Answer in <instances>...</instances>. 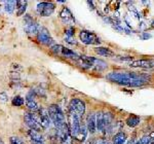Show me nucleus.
<instances>
[{
    "instance_id": "nucleus-27",
    "label": "nucleus",
    "mask_w": 154,
    "mask_h": 144,
    "mask_svg": "<svg viewBox=\"0 0 154 144\" xmlns=\"http://www.w3.org/2000/svg\"><path fill=\"white\" fill-rule=\"evenodd\" d=\"M66 37H74V33H75V29L74 27L70 26L69 28L66 29Z\"/></svg>"
},
{
    "instance_id": "nucleus-19",
    "label": "nucleus",
    "mask_w": 154,
    "mask_h": 144,
    "mask_svg": "<svg viewBox=\"0 0 154 144\" xmlns=\"http://www.w3.org/2000/svg\"><path fill=\"white\" fill-rule=\"evenodd\" d=\"M126 141H128L126 135L122 132L117 133L113 138V144H125Z\"/></svg>"
},
{
    "instance_id": "nucleus-23",
    "label": "nucleus",
    "mask_w": 154,
    "mask_h": 144,
    "mask_svg": "<svg viewBox=\"0 0 154 144\" xmlns=\"http://www.w3.org/2000/svg\"><path fill=\"white\" fill-rule=\"evenodd\" d=\"M96 125L99 131H104V123H103V112H99L96 114Z\"/></svg>"
},
{
    "instance_id": "nucleus-17",
    "label": "nucleus",
    "mask_w": 154,
    "mask_h": 144,
    "mask_svg": "<svg viewBox=\"0 0 154 144\" xmlns=\"http://www.w3.org/2000/svg\"><path fill=\"white\" fill-rule=\"evenodd\" d=\"M95 52L99 56H103V57H113L114 56V52L112 49H108V48H103V46H98L95 49Z\"/></svg>"
},
{
    "instance_id": "nucleus-16",
    "label": "nucleus",
    "mask_w": 154,
    "mask_h": 144,
    "mask_svg": "<svg viewBox=\"0 0 154 144\" xmlns=\"http://www.w3.org/2000/svg\"><path fill=\"white\" fill-rule=\"evenodd\" d=\"M26 104H27V107H28L30 110H38V104H37L35 98H34V94L33 92L29 93L27 95V98H26Z\"/></svg>"
},
{
    "instance_id": "nucleus-29",
    "label": "nucleus",
    "mask_w": 154,
    "mask_h": 144,
    "mask_svg": "<svg viewBox=\"0 0 154 144\" xmlns=\"http://www.w3.org/2000/svg\"><path fill=\"white\" fill-rule=\"evenodd\" d=\"M7 100H8V96H7L6 93H1V94H0V102L5 103Z\"/></svg>"
},
{
    "instance_id": "nucleus-3",
    "label": "nucleus",
    "mask_w": 154,
    "mask_h": 144,
    "mask_svg": "<svg viewBox=\"0 0 154 144\" xmlns=\"http://www.w3.org/2000/svg\"><path fill=\"white\" fill-rule=\"evenodd\" d=\"M24 29L25 32L27 34H30V35H33V34L38 33L39 31V26L38 24L36 23V21L32 18L29 14H25L24 18Z\"/></svg>"
},
{
    "instance_id": "nucleus-30",
    "label": "nucleus",
    "mask_w": 154,
    "mask_h": 144,
    "mask_svg": "<svg viewBox=\"0 0 154 144\" xmlns=\"http://www.w3.org/2000/svg\"><path fill=\"white\" fill-rule=\"evenodd\" d=\"M96 144H112V143L109 140H99V141H96Z\"/></svg>"
},
{
    "instance_id": "nucleus-28",
    "label": "nucleus",
    "mask_w": 154,
    "mask_h": 144,
    "mask_svg": "<svg viewBox=\"0 0 154 144\" xmlns=\"http://www.w3.org/2000/svg\"><path fill=\"white\" fill-rule=\"evenodd\" d=\"M65 41L66 42H68L69 44H72V45H73V44H77V41L75 40V38H74V37H65Z\"/></svg>"
},
{
    "instance_id": "nucleus-1",
    "label": "nucleus",
    "mask_w": 154,
    "mask_h": 144,
    "mask_svg": "<svg viewBox=\"0 0 154 144\" xmlns=\"http://www.w3.org/2000/svg\"><path fill=\"white\" fill-rule=\"evenodd\" d=\"M108 80L125 86H141L148 83L150 76L136 72H111L106 76Z\"/></svg>"
},
{
    "instance_id": "nucleus-7",
    "label": "nucleus",
    "mask_w": 154,
    "mask_h": 144,
    "mask_svg": "<svg viewBox=\"0 0 154 144\" xmlns=\"http://www.w3.org/2000/svg\"><path fill=\"white\" fill-rule=\"evenodd\" d=\"M37 40H38L39 43L46 46H51L54 44L53 37L51 36V34H49V32L46 28L39 29L38 33H37Z\"/></svg>"
},
{
    "instance_id": "nucleus-5",
    "label": "nucleus",
    "mask_w": 154,
    "mask_h": 144,
    "mask_svg": "<svg viewBox=\"0 0 154 144\" xmlns=\"http://www.w3.org/2000/svg\"><path fill=\"white\" fill-rule=\"evenodd\" d=\"M79 37H80V40L82 41L84 44H100L101 43L100 38H99L94 32H89L85 30L80 31Z\"/></svg>"
},
{
    "instance_id": "nucleus-32",
    "label": "nucleus",
    "mask_w": 154,
    "mask_h": 144,
    "mask_svg": "<svg viewBox=\"0 0 154 144\" xmlns=\"http://www.w3.org/2000/svg\"><path fill=\"white\" fill-rule=\"evenodd\" d=\"M86 144H96V141H89V142H88Z\"/></svg>"
},
{
    "instance_id": "nucleus-25",
    "label": "nucleus",
    "mask_w": 154,
    "mask_h": 144,
    "mask_svg": "<svg viewBox=\"0 0 154 144\" xmlns=\"http://www.w3.org/2000/svg\"><path fill=\"white\" fill-rule=\"evenodd\" d=\"M151 142V137L149 135L147 136H143L140 140H138L135 144H149Z\"/></svg>"
},
{
    "instance_id": "nucleus-33",
    "label": "nucleus",
    "mask_w": 154,
    "mask_h": 144,
    "mask_svg": "<svg viewBox=\"0 0 154 144\" xmlns=\"http://www.w3.org/2000/svg\"><path fill=\"white\" fill-rule=\"evenodd\" d=\"M151 144H154V137L153 138H151V142H150Z\"/></svg>"
},
{
    "instance_id": "nucleus-31",
    "label": "nucleus",
    "mask_w": 154,
    "mask_h": 144,
    "mask_svg": "<svg viewBox=\"0 0 154 144\" xmlns=\"http://www.w3.org/2000/svg\"><path fill=\"white\" fill-rule=\"evenodd\" d=\"M150 37H151L150 34H147V33H144L143 35H142V38L143 39H147V38H150Z\"/></svg>"
},
{
    "instance_id": "nucleus-18",
    "label": "nucleus",
    "mask_w": 154,
    "mask_h": 144,
    "mask_svg": "<svg viewBox=\"0 0 154 144\" xmlns=\"http://www.w3.org/2000/svg\"><path fill=\"white\" fill-rule=\"evenodd\" d=\"M28 2L24 0H19L17 1V16H23L27 9Z\"/></svg>"
},
{
    "instance_id": "nucleus-24",
    "label": "nucleus",
    "mask_w": 154,
    "mask_h": 144,
    "mask_svg": "<svg viewBox=\"0 0 154 144\" xmlns=\"http://www.w3.org/2000/svg\"><path fill=\"white\" fill-rule=\"evenodd\" d=\"M11 103H12V105H14V106L20 107V106H22V105H23V104L25 103V101H24V99L22 98V97L17 96V97H14V98L12 99Z\"/></svg>"
},
{
    "instance_id": "nucleus-34",
    "label": "nucleus",
    "mask_w": 154,
    "mask_h": 144,
    "mask_svg": "<svg viewBox=\"0 0 154 144\" xmlns=\"http://www.w3.org/2000/svg\"><path fill=\"white\" fill-rule=\"evenodd\" d=\"M0 144H4V143H3V141H2V139H1V138H0Z\"/></svg>"
},
{
    "instance_id": "nucleus-20",
    "label": "nucleus",
    "mask_w": 154,
    "mask_h": 144,
    "mask_svg": "<svg viewBox=\"0 0 154 144\" xmlns=\"http://www.w3.org/2000/svg\"><path fill=\"white\" fill-rule=\"evenodd\" d=\"M126 124H128V127H131V128H135L140 124V117L137 115H134V114H131L128 117V120L125 121Z\"/></svg>"
},
{
    "instance_id": "nucleus-11",
    "label": "nucleus",
    "mask_w": 154,
    "mask_h": 144,
    "mask_svg": "<svg viewBox=\"0 0 154 144\" xmlns=\"http://www.w3.org/2000/svg\"><path fill=\"white\" fill-rule=\"evenodd\" d=\"M60 18L65 24H68L70 26H73L75 24V19H74L73 14L71 12L68 7H63L62 11H60Z\"/></svg>"
},
{
    "instance_id": "nucleus-12",
    "label": "nucleus",
    "mask_w": 154,
    "mask_h": 144,
    "mask_svg": "<svg viewBox=\"0 0 154 144\" xmlns=\"http://www.w3.org/2000/svg\"><path fill=\"white\" fill-rule=\"evenodd\" d=\"M39 124L43 129H48L51 125V120L48 115V110L43 108L39 109Z\"/></svg>"
},
{
    "instance_id": "nucleus-10",
    "label": "nucleus",
    "mask_w": 154,
    "mask_h": 144,
    "mask_svg": "<svg viewBox=\"0 0 154 144\" xmlns=\"http://www.w3.org/2000/svg\"><path fill=\"white\" fill-rule=\"evenodd\" d=\"M24 120H25L26 125L30 128V130L36 131V132H39V131L41 130L40 124H39V121H37V118L32 113H26V114H25Z\"/></svg>"
},
{
    "instance_id": "nucleus-6",
    "label": "nucleus",
    "mask_w": 154,
    "mask_h": 144,
    "mask_svg": "<svg viewBox=\"0 0 154 144\" xmlns=\"http://www.w3.org/2000/svg\"><path fill=\"white\" fill-rule=\"evenodd\" d=\"M81 128V121L80 116L78 114L71 112L70 111V134L74 138L77 136Z\"/></svg>"
},
{
    "instance_id": "nucleus-13",
    "label": "nucleus",
    "mask_w": 154,
    "mask_h": 144,
    "mask_svg": "<svg viewBox=\"0 0 154 144\" xmlns=\"http://www.w3.org/2000/svg\"><path fill=\"white\" fill-rule=\"evenodd\" d=\"M131 67L134 68H152L154 67L153 60H136L130 64Z\"/></svg>"
},
{
    "instance_id": "nucleus-15",
    "label": "nucleus",
    "mask_w": 154,
    "mask_h": 144,
    "mask_svg": "<svg viewBox=\"0 0 154 144\" xmlns=\"http://www.w3.org/2000/svg\"><path fill=\"white\" fill-rule=\"evenodd\" d=\"M28 135H29L30 141L32 142V144H45L43 137H42L41 134L39 132L30 130L28 132Z\"/></svg>"
},
{
    "instance_id": "nucleus-21",
    "label": "nucleus",
    "mask_w": 154,
    "mask_h": 144,
    "mask_svg": "<svg viewBox=\"0 0 154 144\" xmlns=\"http://www.w3.org/2000/svg\"><path fill=\"white\" fill-rule=\"evenodd\" d=\"M3 4H4V11L8 12V14H12L17 7V1H11H11H4Z\"/></svg>"
},
{
    "instance_id": "nucleus-2",
    "label": "nucleus",
    "mask_w": 154,
    "mask_h": 144,
    "mask_svg": "<svg viewBox=\"0 0 154 144\" xmlns=\"http://www.w3.org/2000/svg\"><path fill=\"white\" fill-rule=\"evenodd\" d=\"M48 115L49 117H51V123L54 124V126H56V128L58 129L60 127H62L63 125H65L66 121H65V115H64V112L62 111V109L59 107L58 105H53L49 106L48 110Z\"/></svg>"
},
{
    "instance_id": "nucleus-8",
    "label": "nucleus",
    "mask_w": 154,
    "mask_h": 144,
    "mask_svg": "<svg viewBox=\"0 0 154 144\" xmlns=\"http://www.w3.org/2000/svg\"><path fill=\"white\" fill-rule=\"evenodd\" d=\"M51 51H53L54 53L65 57V58H73V59H76V60H78V58H79V57L77 56V55L74 53L72 49H67V48H65V46L61 45V44H56V45H53V46H51Z\"/></svg>"
},
{
    "instance_id": "nucleus-22",
    "label": "nucleus",
    "mask_w": 154,
    "mask_h": 144,
    "mask_svg": "<svg viewBox=\"0 0 154 144\" xmlns=\"http://www.w3.org/2000/svg\"><path fill=\"white\" fill-rule=\"evenodd\" d=\"M86 136H88V129H86V126H81L80 131H79V133L77 134V136L75 138L77 140L82 142V141H84L86 139Z\"/></svg>"
},
{
    "instance_id": "nucleus-35",
    "label": "nucleus",
    "mask_w": 154,
    "mask_h": 144,
    "mask_svg": "<svg viewBox=\"0 0 154 144\" xmlns=\"http://www.w3.org/2000/svg\"><path fill=\"white\" fill-rule=\"evenodd\" d=\"M151 27H152V28H154V22L152 23V25H151Z\"/></svg>"
},
{
    "instance_id": "nucleus-14",
    "label": "nucleus",
    "mask_w": 154,
    "mask_h": 144,
    "mask_svg": "<svg viewBox=\"0 0 154 144\" xmlns=\"http://www.w3.org/2000/svg\"><path fill=\"white\" fill-rule=\"evenodd\" d=\"M86 129L91 134H94L97 130L96 125V113L91 112L86 117Z\"/></svg>"
},
{
    "instance_id": "nucleus-4",
    "label": "nucleus",
    "mask_w": 154,
    "mask_h": 144,
    "mask_svg": "<svg viewBox=\"0 0 154 144\" xmlns=\"http://www.w3.org/2000/svg\"><path fill=\"white\" fill-rule=\"evenodd\" d=\"M54 8L56 6L51 2H39L36 6V11L41 17H49L54 14Z\"/></svg>"
},
{
    "instance_id": "nucleus-26",
    "label": "nucleus",
    "mask_w": 154,
    "mask_h": 144,
    "mask_svg": "<svg viewBox=\"0 0 154 144\" xmlns=\"http://www.w3.org/2000/svg\"><path fill=\"white\" fill-rule=\"evenodd\" d=\"M9 142H11V144H25V142L23 140H22L21 138L19 137H11L9 138Z\"/></svg>"
},
{
    "instance_id": "nucleus-9",
    "label": "nucleus",
    "mask_w": 154,
    "mask_h": 144,
    "mask_svg": "<svg viewBox=\"0 0 154 144\" xmlns=\"http://www.w3.org/2000/svg\"><path fill=\"white\" fill-rule=\"evenodd\" d=\"M69 108H70L71 112H74L78 114L79 116H81L85 112V103L80 99H72Z\"/></svg>"
}]
</instances>
